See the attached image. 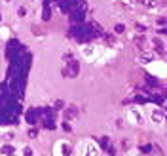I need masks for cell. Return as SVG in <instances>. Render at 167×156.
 <instances>
[{
    "mask_svg": "<svg viewBox=\"0 0 167 156\" xmlns=\"http://www.w3.org/2000/svg\"><path fill=\"white\" fill-rule=\"evenodd\" d=\"M63 129H65V131H70V124H63Z\"/></svg>",
    "mask_w": 167,
    "mask_h": 156,
    "instance_id": "603a6c76",
    "label": "cell"
},
{
    "mask_svg": "<svg viewBox=\"0 0 167 156\" xmlns=\"http://www.w3.org/2000/svg\"><path fill=\"white\" fill-rule=\"evenodd\" d=\"M125 33V25L123 23H116L114 25V34H123Z\"/></svg>",
    "mask_w": 167,
    "mask_h": 156,
    "instance_id": "7c38bea8",
    "label": "cell"
},
{
    "mask_svg": "<svg viewBox=\"0 0 167 156\" xmlns=\"http://www.w3.org/2000/svg\"><path fill=\"white\" fill-rule=\"evenodd\" d=\"M135 29H137L139 33H146V27H144V25H140V23H137V25H135Z\"/></svg>",
    "mask_w": 167,
    "mask_h": 156,
    "instance_id": "d6986e66",
    "label": "cell"
},
{
    "mask_svg": "<svg viewBox=\"0 0 167 156\" xmlns=\"http://www.w3.org/2000/svg\"><path fill=\"white\" fill-rule=\"evenodd\" d=\"M25 15H27V8L19 6V8H17V17H25Z\"/></svg>",
    "mask_w": 167,
    "mask_h": 156,
    "instance_id": "2e32d148",
    "label": "cell"
},
{
    "mask_svg": "<svg viewBox=\"0 0 167 156\" xmlns=\"http://www.w3.org/2000/svg\"><path fill=\"white\" fill-rule=\"evenodd\" d=\"M152 145H143V147H140V152L143 154H152Z\"/></svg>",
    "mask_w": 167,
    "mask_h": 156,
    "instance_id": "5bb4252c",
    "label": "cell"
},
{
    "mask_svg": "<svg viewBox=\"0 0 167 156\" xmlns=\"http://www.w3.org/2000/svg\"><path fill=\"white\" fill-rule=\"evenodd\" d=\"M15 149L12 147V145H2V149H0V154L2 156H13Z\"/></svg>",
    "mask_w": 167,
    "mask_h": 156,
    "instance_id": "30bf717a",
    "label": "cell"
},
{
    "mask_svg": "<svg viewBox=\"0 0 167 156\" xmlns=\"http://www.w3.org/2000/svg\"><path fill=\"white\" fill-rule=\"evenodd\" d=\"M99 145H101L103 150H108V149L112 147V141H110V137H108V135H103V137L99 139Z\"/></svg>",
    "mask_w": 167,
    "mask_h": 156,
    "instance_id": "52a82bcc",
    "label": "cell"
},
{
    "mask_svg": "<svg viewBox=\"0 0 167 156\" xmlns=\"http://www.w3.org/2000/svg\"><path fill=\"white\" fill-rule=\"evenodd\" d=\"M4 2H10V0H4Z\"/></svg>",
    "mask_w": 167,
    "mask_h": 156,
    "instance_id": "d4e9b609",
    "label": "cell"
},
{
    "mask_svg": "<svg viewBox=\"0 0 167 156\" xmlns=\"http://www.w3.org/2000/svg\"><path fill=\"white\" fill-rule=\"evenodd\" d=\"M165 23H167V19H165V17H160V19H158V25H161V27H163Z\"/></svg>",
    "mask_w": 167,
    "mask_h": 156,
    "instance_id": "7402d4cb",
    "label": "cell"
},
{
    "mask_svg": "<svg viewBox=\"0 0 167 156\" xmlns=\"http://www.w3.org/2000/svg\"><path fill=\"white\" fill-rule=\"evenodd\" d=\"M144 82H146V86H148V88L160 86V80H158V78H154L152 74H146V76H144Z\"/></svg>",
    "mask_w": 167,
    "mask_h": 156,
    "instance_id": "ba28073f",
    "label": "cell"
},
{
    "mask_svg": "<svg viewBox=\"0 0 167 156\" xmlns=\"http://www.w3.org/2000/svg\"><path fill=\"white\" fill-rule=\"evenodd\" d=\"M84 147H86V154H84V156H97L99 149H97V147H95V145H93V143H89V141H87L86 145H84Z\"/></svg>",
    "mask_w": 167,
    "mask_h": 156,
    "instance_id": "5b68a950",
    "label": "cell"
},
{
    "mask_svg": "<svg viewBox=\"0 0 167 156\" xmlns=\"http://www.w3.org/2000/svg\"><path fill=\"white\" fill-rule=\"evenodd\" d=\"M61 156H72V149H70V145L61 143Z\"/></svg>",
    "mask_w": 167,
    "mask_h": 156,
    "instance_id": "8fae6325",
    "label": "cell"
},
{
    "mask_svg": "<svg viewBox=\"0 0 167 156\" xmlns=\"http://www.w3.org/2000/svg\"><path fill=\"white\" fill-rule=\"evenodd\" d=\"M63 116H65V120H74L78 116V108L74 105H69L67 108H63Z\"/></svg>",
    "mask_w": 167,
    "mask_h": 156,
    "instance_id": "277c9868",
    "label": "cell"
},
{
    "mask_svg": "<svg viewBox=\"0 0 167 156\" xmlns=\"http://www.w3.org/2000/svg\"><path fill=\"white\" fill-rule=\"evenodd\" d=\"M152 44H154V48H156V51H163V42H161V40H158V38H154V40H152Z\"/></svg>",
    "mask_w": 167,
    "mask_h": 156,
    "instance_id": "4fadbf2b",
    "label": "cell"
},
{
    "mask_svg": "<svg viewBox=\"0 0 167 156\" xmlns=\"http://www.w3.org/2000/svg\"><path fill=\"white\" fill-rule=\"evenodd\" d=\"M152 59H154V53H152V51H143V53H140V57H139L140 63H150Z\"/></svg>",
    "mask_w": 167,
    "mask_h": 156,
    "instance_id": "9c48e42d",
    "label": "cell"
},
{
    "mask_svg": "<svg viewBox=\"0 0 167 156\" xmlns=\"http://www.w3.org/2000/svg\"><path fill=\"white\" fill-rule=\"evenodd\" d=\"M53 108H55V111H61V108H65V101H63V99H55V103H53Z\"/></svg>",
    "mask_w": 167,
    "mask_h": 156,
    "instance_id": "9a60e30c",
    "label": "cell"
},
{
    "mask_svg": "<svg viewBox=\"0 0 167 156\" xmlns=\"http://www.w3.org/2000/svg\"><path fill=\"white\" fill-rule=\"evenodd\" d=\"M67 71H69V78H76L78 74H80V61L78 59L67 61Z\"/></svg>",
    "mask_w": 167,
    "mask_h": 156,
    "instance_id": "3957f363",
    "label": "cell"
},
{
    "mask_svg": "<svg viewBox=\"0 0 167 156\" xmlns=\"http://www.w3.org/2000/svg\"><path fill=\"white\" fill-rule=\"evenodd\" d=\"M139 4L146 10H156L158 8V0H139Z\"/></svg>",
    "mask_w": 167,
    "mask_h": 156,
    "instance_id": "8992f818",
    "label": "cell"
},
{
    "mask_svg": "<svg viewBox=\"0 0 167 156\" xmlns=\"http://www.w3.org/2000/svg\"><path fill=\"white\" fill-rule=\"evenodd\" d=\"M160 34H165V36H167V27H163V29H160Z\"/></svg>",
    "mask_w": 167,
    "mask_h": 156,
    "instance_id": "cb8c5ba5",
    "label": "cell"
},
{
    "mask_svg": "<svg viewBox=\"0 0 167 156\" xmlns=\"http://www.w3.org/2000/svg\"><path fill=\"white\" fill-rule=\"evenodd\" d=\"M29 137H30V139H36V137H38V131H36L34 128H33V129H29Z\"/></svg>",
    "mask_w": 167,
    "mask_h": 156,
    "instance_id": "e0dca14e",
    "label": "cell"
},
{
    "mask_svg": "<svg viewBox=\"0 0 167 156\" xmlns=\"http://www.w3.org/2000/svg\"><path fill=\"white\" fill-rule=\"evenodd\" d=\"M143 152H140V150H129L127 152V156H140Z\"/></svg>",
    "mask_w": 167,
    "mask_h": 156,
    "instance_id": "ffe728a7",
    "label": "cell"
},
{
    "mask_svg": "<svg viewBox=\"0 0 167 156\" xmlns=\"http://www.w3.org/2000/svg\"><path fill=\"white\" fill-rule=\"evenodd\" d=\"M23 156H33V149H30V147H25V149H23Z\"/></svg>",
    "mask_w": 167,
    "mask_h": 156,
    "instance_id": "ac0fdd59",
    "label": "cell"
},
{
    "mask_svg": "<svg viewBox=\"0 0 167 156\" xmlns=\"http://www.w3.org/2000/svg\"><path fill=\"white\" fill-rule=\"evenodd\" d=\"M116 126H118L120 129H122V128H123V120H122V118H118V120H116Z\"/></svg>",
    "mask_w": 167,
    "mask_h": 156,
    "instance_id": "44dd1931",
    "label": "cell"
},
{
    "mask_svg": "<svg viewBox=\"0 0 167 156\" xmlns=\"http://www.w3.org/2000/svg\"><path fill=\"white\" fill-rule=\"evenodd\" d=\"M127 120H129V124H135V126H143L144 124V114L140 112V108H137V107H131L127 111Z\"/></svg>",
    "mask_w": 167,
    "mask_h": 156,
    "instance_id": "6da1fadb",
    "label": "cell"
},
{
    "mask_svg": "<svg viewBox=\"0 0 167 156\" xmlns=\"http://www.w3.org/2000/svg\"><path fill=\"white\" fill-rule=\"evenodd\" d=\"M150 118H152L154 124H163L167 120V111L161 108V107H156V108H152V112H150Z\"/></svg>",
    "mask_w": 167,
    "mask_h": 156,
    "instance_id": "7a4b0ae2",
    "label": "cell"
}]
</instances>
